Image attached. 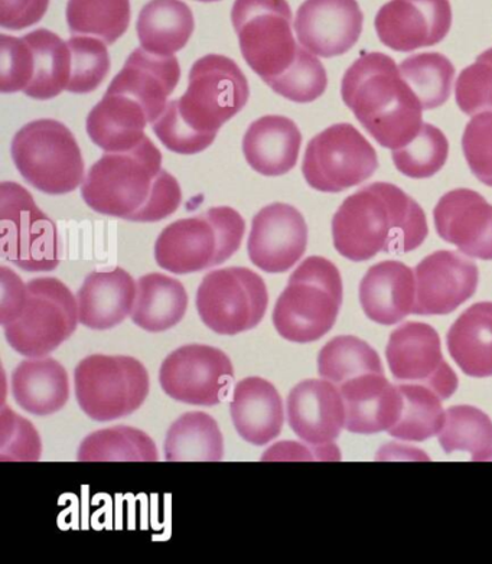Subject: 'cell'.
I'll return each instance as SVG.
<instances>
[{
  "instance_id": "obj_33",
  "label": "cell",
  "mask_w": 492,
  "mask_h": 564,
  "mask_svg": "<svg viewBox=\"0 0 492 564\" xmlns=\"http://www.w3.org/2000/svg\"><path fill=\"white\" fill-rule=\"evenodd\" d=\"M222 456L225 440L210 414L185 413L166 433L165 459L168 463H220Z\"/></svg>"
},
{
  "instance_id": "obj_6",
  "label": "cell",
  "mask_w": 492,
  "mask_h": 564,
  "mask_svg": "<svg viewBox=\"0 0 492 564\" xmlns=\"http://www.w3.org/2000/svg\"><path fill=\"white\" fill-rule=\"evenodd\" d=\"M245 223L236 209L215 207L170 224L157 237L156 263L175 274L201 272L227 262L240 249Z\"/></svg>"
},
{
  "instance_id": "obj_12",
  "label": "cell",
  "mask_w": 492,
  "mask_h": 564,
  "mask_svg": "<svg viewBox=\"0 0 492 564\" xmlns=\"http://www.w3.org/2000/svg\"><path fill=\"white\" fill-rule=\"evenodd\" d=\"M269 305L266 283L245 268L208 273L199 284V318L218 335H239L262 323Z\"/></svg>"
},
{
  "instance_id": "obj_25",
  "label": "cell",
  "mask_w": 492,
  "mask_h": 564,
  "mask_svg": "<svg viewBox=\"0 0 492 564\" xmlns=\"http://www.w3.org/2000/svg\"><path fill=\"white\" fill-rule=\"evenodd\" d=\"M138 284L127 270L88 274L77 293L78 319L87 328H114L132 315Z\"/></svg>"
},
{
  "instance_id": "obj_31",
  "label": "cell",
  "mask_w": 492,
  "mask_h": 564,
  "mask_svg": "<svg viewBox=\"0 0 492 564\" xmlns=\"http://www.w3.org/2000/svg\"><path fill=\"white\" fill-rule=\"evenodd\" d=\"M195 28L192 9L183 0H151L138 18V36L147 53L171 57L183 50Z\"/></svg>"
},
{
  "instance_id": "obj_20",
  "label": "cell",
  "mask_w": 492,
  "mask_h": 564,
  "mask_svg": "<svg viewBox=\"0 0 492 564\" xmlns=\"http://www.w3.org/2000/svg\"><path fill=\"white\" fill-rule=\"evenodd\" d=\"M440 239L457 246L468 258L492 260V205L475 191L445 194L434 209Z\"/></svg>"
},
{
  "instance_id": "obj_27",
  "label": "cell",
  "mask_w": 492,
  "mask_h": 564,
  "mask_svg": "<svg viewBox=\"0 0 492 564\" xmlns=\"http://www.w3.org/2000/svg\"><path fill=\"white\" fill-rule=\"evenodd\" d=\"M302 134L285 116H264L250 124L243 139L245 161L260 175L282 176L298 162Z\"/></svg>"
},
{
  "instance_id": "obj_37",
  "label": "cell",
  "mask_w": 492,
  "mask_h": 564,
  "mask_svg": "<svg viewBox=\"0 0 492 564\" xmlns=\"http://www.w3.org/2000/svg\"><path fill=\"white\" fill-rule=\"evenodd\" d=\"M439 444L448 455L468 452L473 463L492 458V421L472 405H453L445 412Z\"/></svg>"
},
{
  "instance_id": "obj_28",
  "label": "cell",
  "mask_w": 492,
  "mask_h": 564,
  "mask_svg": "<svg viewBox=\"0 0 492 564\" xmlns=\"http://www.w3.org/2000/svg\"><path fill=\"white\" fill-rule=\"evenodd\" d=\"M150 119L136 101L119 93L106 96L92 107L87 118V133L106 152L130 151L145 139Z\"/></svg>"
},
{
  "instance_id": "obj_44",
  "label": "cell",
  "mask_w": 492,
  "mask_h": 564,
  "mask_svg": "<svg viewBox=\"0 0 492 564\" xmlns=\"http://www.w3.org/2000/svg\"><path fill=\"white\" fill-rule=\"evenodd\" d=\"M455 99L466 115L492 113V48L459 74Z\"/></svg>"
},
{
  "instance_id": "obj_39",
  "label": "cell",
  "mask_w": 492,
  "mask_h": 564,
  "mask_svg": "<svg viewBox=\"0 0 492 564\" xmlns=\"http://www.w3.org/2000/svg\"><path fill=\"white\" fill-rule=\"evenodd\" d=\"M318 372L322 379L341 386L369 372H384L379 354L363 339L342 335L331 339L318 356Z\"/></svg>"
},
{
  "instance_id": "obj_5",
  "label": "cell",
  "mask_w": 492,
  "mask_h": 564,
  "mask_svg": "<svg viewBox=\"0 0 492 564\" xmlns=\"http://www.w3.org/2000/svg\"><path fill=\"white\" fill-rule=\"evenodd\" d=\"M341 303L340 270L329 260L313 256L292 273L273 310V325L287 341H318L337 323Z\"/></svg>"
},
{
  "instance_id": "obj_32",
  "label": "cell",
  "mask_w": 492,
  "mask_h": 564,
  "mask_svg": "<svg viewBox=\"0 0 492 564\" xmlns=\"http://www.w3.org/2000/svg\"><path fill=\"white\" fill-rule=\"evenodd\" d=\"M188 310L184 284L161 273L139 279L132 321L147 333H164L183 321Z\"/></svg>"
},
{
  "instance_id": "obj_30",
  "label": "cell",
  "mask_w": 492,
  "mask_h": 564,
  "mask_svg": "<svg viewBox=\"0 0 492 564\" xmlns=\"http://www.w3.org/2000/svg\"><path fill=\"white\" fill-rule=\"evenodd\" d=\"M450 357L466 375L475 379L492 376V302L468 307L450 326Z\"/></svg>"
},
{
  "instance_id": "obj_9",
  "label": "cell",
  "mask_w": 492,
  "mask_h": 564,
  "mask_svg": "<svg viewBox=\"0 0 492 564\" xmlns=\"http://www.w3.org/2000/svg\"><path fill=\"white\" fill-rule=\"evenodd\" d=\"M78 404L88 417L110 422L136 412L150 394L145 366L132 357L90 356L74 371Z\"/></svg>"
},
{
  "instance_id": "obj_2",
  "label": "cell",
  "mask_w": 492,
  "mask_h": 564,
  "mask_svg": "<svg viewBox=\"0 0 492 564\" xmlns=\"http://www.w3.org/2000/svg\"><path fill=\"white\" fill-rule=\"evenodd\" d=\"M248 78L233 59L210 54L189 72L188 90L168 102L153 132L170 151L195 155L216 141L221 126L248 105Z\"/></svg>"
},
{
  "instance_id": "obj_26",
  "label": "cell",
  "mask_w": 492,
  "mask_h": 564,
  "mask_svg": "<svg viewBox=\"0 0 492 564\" xmlns=\"http://www.w3.org/2000/svg\"><path fill=\"white\" fill-rule=\"evenodd\" d=\"M230 413L239 435L256 446L276 440L285 422L281 394L271 381L260 377H248L236 384Z\"/></svg>"
},
{
  "instance_id": "obj_46",
  "label": "cell",
  "mask_w": 492,
  "mask_h": 564,
  "mask_svg": "<svg viewBox=\"0 0 492 564\" xmlns=\"http://www.w3.org/2000/svg\"><path fill=\"white\" fill-rule=\"evenodd\" d=\"M462 151L477 180L492 188V113H480L467 124Z\"/></svg>"
},
{
  "instance_id": "obj_21",
  "label": "cell",
  "mask_w": 492,
  "mask_h": 564,
  "mask_svg": "<svg viewBox=\"0 0 492 564\" xmlns=\"http://www.w3.org/2000/svg\"><path fill=\"white\" fill-rule=\"evenodd\" d=\"M287 422L306 444L325 447L346 427V405L336 384L328 380H305L287 395Z\"/></svg>"
},
{
  "instance_id": "obj_48",
  "label": "cell",
  "mask_w": 492,
  "mask_h": 564,
  "mask_svg": "<svg viewBox=\"0 0 492 564\" xmlns=\"http://www.w3.org/2000/svg\"><path fill=\"white\" fill-rule=\"evenodd\" d=\"M50 0H0V25L21 31L43 20Z\"/></svg>"
},
{
  "instance_id": "obj_13",
  "label": "cell",
  "mask_w": 492,
  "mask_h": 564,
  "mask_svg": "<svg viewBox=\"0 0 492 564\" xmlns=\"http://www.w3.org/2000/svg\"><path fill=\"white\" fill-rule=\"evenodd\" d=\"M378 170V152L348 123L334 124L317 134L306 147L302 165L310 188L332 194L363 184Z\"/></svg>"
},
{
  "instance_id": "obj_3",
  "label": "cell",
  "mask_w": 492,
  "mask_h": 564,
  "mask_svg": "<svg viewBox=\"0 0 492 564\" xmlns=\"http://www.w3.org/2000/svg\"><path fill=\"white\" fill-rule=\"evenodd\" d=\"M428 232L420 205L387 182L357 191L332 218L334 246L352 262H365L379 253H408L424 245Z\"/></svg>"
},
{
  "instance_id": "obj_7",
  "label": "cell",
  "mask_w": 492,
  "mask_h": 564,
  "mask_svg": "<svg viewBox=\"0 0 492 564\" xmlns=\"http://www.w3.org/2000/svg\"><path fill=\"white\" fill-rule=\"evenodd\" d=\"M12 160L28 184L50 195L73 193L85 180V161L67 126L31 121L12 141Z\"/></svg>"
},
{
  "instance_id": "obj_50",
  "label": "cell",
  "mask_w": 492,
  "mask_h": 564,
  "mask_svg": "<svg viewBox=\"0 0 492 564\" xmlns=\"http://www.w3.org/2000/svg\"><path fill=\"white\" fill-rule=\"evenodd\" d=\"M198 2H218V0H198Z\"/></svg>"
},
{
  "instance_id": "obj_41",
  "label": "cell",
  "mask_w": 492,
  "mask_h": 564,
  "mask_svg": "<svg viewBox=\"0 0 492 564\" xmlns=\"http://www.w3.org/2000/svg\"><path fill=\"white\" fill-rule=\"evenodd\" d=\"M449 142L434 124L424 123L413 141L393 151L394 166L412 180H426L438 174L448 161Z\"/></svg>"
},
{
  "instance_id": "obj_14",
  "label": "cell",
  "mask_w": 492,
  "mask_h": 564,
  "mask_svg": "<svg viewBox=\"0 0 492 564\" xmlns=\"http://www.w3.org/2000/svg\"><path fill=\"white\" fill-rule=\"evenodd\" d=\"M234 368L221 349L210 345H185L162 362V389L176 402L216 405L225 402Z\"/></svg>"
},
{
  "instance_id": "obj_40",
  "label": "cell",
  "mask_w": 492,
  "mask_h": 564,
  "mask_svg": "<svg viewBox=\"0 0 492 564\" xmlns=\"http://www.w3.org/2000/svg\"><path fill=\"white\" fill-rule=\"evenodd\" d=\"M398 68L424 110L438 109L448 101L452 91L455 67L445 55H412L403 61Z\"/></svg>"
},
{
  "instance_id": "obj_43",
  "label": "cell",
  "mask_w": 492,
  "mask_h": 564,
  "mask_svg": "<svg viewBox=\"0 0 492 564\" xmlns=\"http://www.w3.org/2000/svg\"><path fill=\"white\" fill-rule=\"evenodd\" d=\"M68 46L72 51V76L67 90L74 95H88L108 77L109 51L103 41L85 35L74 36Z\"/></svg>"
},
{
  "instance_id": "obj_24",
  "label": "cell",
  "mask_w": 492,
  "mask_h": 564,
  "mask_svg": "<svg viewBox=\"0 0 492 564\" xmlns=\"http://www.w3.org/2000/svg\"><path fill=\"white\" fill-rule=\"evenodd\" d=\"M360 302L367 318L380 325H394L413 314L416 278L405 263L371 265L360 283Z\"/></svg>"
},
{
  "instance_id": "obj_38",
  "label": "cell",
  "mask_w": 492,
  "mask_h": 564,
  "mask_svg": "<svg viewBox=\"0 0 492 564\" xmlns=\"http://www.w3.org/2000/svg\"><path fill=\"white\" fill-rule=\"evenodd\" d=\"M67 23L74 35L97 36L114 44L128 31L130 0H68Z\"/></svg>"
},
{
  "instance_id": "obj_49",
  "label": "cell",
  "mask_w": 492,
  "mask_h": 564,
  "mask_svg": "<svg viewBox=\"0 0 492 564\" xmlns=\"http://www.w3.org/2000/svg\"><path fill=\"white\" fill-rule=\"evenodd\" d=\"M0 281H2V301H0V324H11L20 314L26 295V284L15 272L7 265L0 268Z\"/></svg>"
},
{
  "instance_id": "obj_16",
  "label": "cell",
  "mask_w": 492,
  "mask_h": 564,
  "mask_svg": "<svg viewBox=\"0 0 492 564\" xmlns=\"http://www.w3.org/2000/svg\"><path fill=\"white\" fill-rule=\"evenodd\" d=\"M374 25L385 46L411 53L447 39L452 8L449 0H390L380 9Z\"/></svg>"
},
{
  "instance_id": "obj_10",
  "label": "cell",
  "mask_w": 492,
  "mask_h": 564,
  "mask_svg": "<svg viewBox=\"0 0 492 564\" xmlns=\"http://www.w3.org/2000/svg\"><path fill=\"white\" fill-rule=\"evenodd\" d=\"M231 20L241 54L264 83L281 76L298 54L286 0H236Z\"/></svg>"
},
{
  "instance_id": "obj_34",
  "label": "cell",
  "mask_w": 492,
  "mask_h": 564,
  "mask_svg": "<svg viewBox=\"0 0 492 564\" xmlns=\"http://www.w3.org/2000/svg\"><path fill=\"white\" fill-rule=\"evenodd\" d=\"M34 55V74L25 95L35 100H51L67 90L72 76V51L54 32L36 30L23 36Z\"/></svg>"
},
{
  "instance_id": "obj_29",
  "label": "cell",
  "mask_w": 492,
  "mask_h": 564,
  "mask_svg": "<svg viewBox=\"0 0 492 564\" xmlns=\"http://www.w3.org/2000/svg\"><path fill=\"white\" fill-rule=\"evenodd\" d=\"M12 395L25 412L51 416L59 412L69 399L67 371L53 358H31L12 375Z\"/></svg>"
},
{
  "instance_id": "obj_35",
  "label": "cell",
  "mask_w": 492,
  "mask_h": 564,
  "mask_svg": "<svg viewBox=\"0 0 492 564\" xmlns=\"http://www.w3.org/2000/svg\"><path fill=\"white\" fill-rule=\"evenodd\" d=\"M77 459L80 463H157L155 442L129 426L105 429L88 435Z\"/></svg>"
},
{
  "instance_id": "obj_4",
  "label": "cell",
  "mask_w": 492,
  "mask_h": 564,
  "mask_svg": "<svg viewBox=\"0 0 492 564\" xmlns=\"http://www.w3.org/2000/svg\"><path fill=\"white\" fill-rule=\"evenodd\" d=\"M341 96L375 142L392 151L413 141L424 126V107L389 55H361L343 74Z\"/></svg>"
},
{
  "instance_id": "obj_17",
  "label": "cell",
  "mask_w": 492,
  "mask_h": 564,
  "mask_svg": "<svg viewBox=\"0 0 492 564\" xmlns=\"http://www.w3.org/2000/svg\"><path fill=\"white\" fill-rule=\"evenodd\" d=\"M416 302L413 314L447 315L471 300L480 272L468 256L435 251L416 265Z\"/></svg>"
},
{
  "instance_id": "obj_11",
  "label": "cell",
  "mask_w": 492,
  "mask_h": 564,
  "mask_svg": "<svg viewBox=\"0 0 492 564\" xmlns=\"http://www.w3.org/2000/svg\"><path fill=\"white\" fill-rule=\"evenodd\" d=\"M2 258L26 272H51L59 264L55 223L17 182L0 184Z\"/></svg>"
},
{
  "instance_id": "obj_18",
  "label": "cell",
  "mask_w": 492,
  "mask_h": 564,
  "mask_svg": "<svg viewBox=\"0 0 492 564\" xmlns=\"http://www.w3.org/2000/svg\"><path fill=\"white\" fill-rule=\"evenodd\" d=\"M308 246L304 216L289 204H271L253 218L248 250L254 265L267 273L294 268Z\"/></svg>"
},
{
  "instance_id": "obj_47",
  "label": "cell",
  "mask_w": 492,
  "mask_h": 564,
  "mask_svg": "<svg viewBox=\"0 0 492 564\" xmlns=\"http://www.w3.org/2000/svg\"><path fill=\"white\" fill-rule=\"evenodd\" d=\"M2 460L18 463H39L41 458V441L39 432L20 414L2 409Z\"/></svg>"
},
{
  "instance_id": "obj_36",
  "label": "cell",
  "mask_w": 492,
  "mask_h": 564,
  "mask_svg": "<svg viewBox=\"0 0 492 564\" xmlns=\"http://www.w3.org/2000/svg\"><path fill=\"white\" fill-rule=\"evenodd\" d=\"M402 409L390 436L407 442H424L442 431L445 412L434 390L424 384H398Z\"/></svg>"
},
{
  "instance_id": "obj_45",
  "label": "cell",
  "mask_w": 492,
  "mask_h": 564,
  "mask_svg": "<svg viewBox=\"0 0 492 564\" xmlns=\"http://www.w3.org/2000/svg\"><path fill=\"white\" fill-rule=\"evenodd\" d=\"M34 74V55L23 39L0 35V91H25Z\"/></svg>"
},
{
  "instance_id": "obj_19",
  "label": "cell",
  "mask_w": 492,
  "mask_h": 564,
  "mask_svg": "<svg viewBox=\"0 0 492 564\" xmlns=\"http://www.w3.org/2000/svg\"><path fill=\"white\" fill-rule=\"evenodd\" d=\"M363 23L357 0H305L296 13L295 32L309 53L332 58L359 42Z\"/></svg>"
},
{
  "instance_id": "obj_22",
  "label": "cell",
  "mask_w": 492,
  "mask_h": 564,
  "mask_svg": "<svg viewBox=\"0 0 492 564\" xmlns=\"http://www.w3.org/2000/svg\"><path fill=\"white\" fill-rule=\"evenodd\" d=\"M179 78L181 67L175 55L162 57L138 48L130 54L108 91L136 101L146 111L150 123H155L168 106L166 101L178 86Z\"/></svg>"
},
{
  "instance_id": "obj_42",
  "label": "cell",
  "mask_w": 492,
  "mask_h": 564,
  "mask_svg": "<svg viewBox=\"0 0 492 564\" xmlns=\"http://www.w3.org/2000/svg\"><path fill=\"white\" fill-rule=\"evenodd\" d=\"M266 84L287 100L310 102L319 99L327 90L328 77L321 61L299 46L291 67Z\"/></svg>"
},
{
  "instance_id": "obj_23",
  "label": "cell",
  "mask_w": 492,
  "mask_h": 564,
  "mask_svg": "<svg viewBox=\"0 0 492 564\" xmlns=\"http://www.w3.org/2000/svg\"><path fill=\"white\" fill-rule=\"evenodd\" d=\"M346 405V427L360 435L390 431L398 421L402 394L384 372H369L340 386Z\"/></svg>"
},
{
  "instance_id": "obj_8",
  "label": "cell",
  "mask_w": 492,
  "mask_h": 564,
  "mask_svg": "<svg viewBox=\"0 0 492 564\" xmlns=\"http://www.w3.org/2000/svg\"><path fill=\"white\" fill-rule=\"evenodd\" d=\"M78 323V303L69 289L58 279L40 278L26 283L20 314L3 330L21 356L41 358L67 341Z\"/></svg>"
},
{
  "instance_id": "obj_1",
  "label": "cell",
  "mask_w": 492,
  "mask_h": 564,
  "mask_svg": "<svg viewBox=\"0 0 492 564\" xmlns=\"http://www.w3.org/2000/svg\"><path fill=\"white\" fill-rule=\"evenodd\" d=\"M83 198L96 213L133 223H157L178 209V181L162 170V153L145 137L124 152L106 153L83 182Z\"/></svg>"
},
{
  "instance_id": "obj_15",
  "label": "cell",
  "mask_w": 492,
  "mask_h": 564,
  "mask_svg": "<svg viewBox=\"0 0 492 564\" xmlns=\"http://www.w3.org/2000/svg\"><path fill=\"white\" fill-rule=\"evenodd\" d=\"M385 356L397 381L429 387L440 399H449L458 389V377L444 360L439 335L428 324L398 326L390 335Z\"/></svg>"
}]
</instances>
